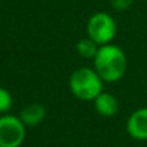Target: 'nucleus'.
<instances>
[{"label": "nucleus", "mask_w": 147, "mask_h": 147, "mask_svg": "<svg viewBox=\"0 0 147 147\" xmlns=\"http://www.w3.org/2000/svg\"><path fill=\"white\" fill-rule=\"evenodd\" d=\"M131 4H133V0H111L112 8L120 12L129 9Z\"/></svg>", "instance_id": "obj_10"}, {"label": "nucleus", "mask_w": 147, "mask_h": 147, "mask_svg": "<svg viewBox=\"0 0 147 147\" xmlns=\"http://www.w3.org/2000/svg\"><path fill=\"white\" fill-rule=\"evenodd\" d=\"M46 117V108L39 103H31L25 106L20 112V119L25 126H36Z\"/></svg>", "instance_id": "obj_7"}, {"label": "nucleus", "mask_w": 147, "mask_h": 147, "mask_svg": "<svg viewBox=\"0 0 147 147\" xmlns=\"http://www.w3.org/2000/svg\"><path fill=\"white\" fill-rule=\"evenodd\" d=\"M69 89L76 98L90 102L103 91V80L95 69L80 68L70 76Z\"/></svg>", "instance_id": "obj_2"}, {"label": "nucleus", "mask_w": 147, "mask_h": 147, "mask_svg": "<svg viewBox=\"0 0 147 147\" xmlns=\"http://www.w3.org/2000/svg\"><path fill=\"white\" fill-rule=\"evenodd\" d=\"M26 136L25 124L12 115L0 117V147H20Z\"/></svg>", "instance_id": "obj_4"}, {"label": "nucleus", "mask_w": 147, "mask_h": 147, "mask_svg": "<svg viewBox=\"0 0 147 147\" xmlns=\"http://www.w3.org/2000/svg\"><path fill=\"white\" fill-rule=\"evenodd\" d=\"M87 34L98 46L108 45L116 35V22L113 17L104 12L94 13L87 22Z\"/></svg>", "instance_id": "obj_3"}, {"label": "nucleus", "mask_w": 147, "mask_h": 147, "mask_svg": "<svg viewBox=\"0 0 147 147\" xmlns=\"http://www.w3.org/2000/svg\"><path fill=\"white\" fill-rule=\"evenodd\" d=\"M94 106L96 112L103 117H112L119 111V102L112 94L102 91L94 99Z\"/></svg>", "instance_id": "obj_6"}, {"label": "nucleus", "mask_w": 147, "mask_h": 147, "mask_svg": "<svg viewBox=\"0 0 147 147\" xmlns=\"http://www.w3.org/2000/svg\"><path fill=\"white\" fill-rule=\"evenodd\" d=\"M126 131L137 141H147V107L137 109L129 116Z\"/></svg>", "instance_id": "obj_5"}, {"label": "nucleus", "mask_w": 147, "mask_h": 147, "mask_svg": "<svg viewBox=\"0 0 147 147\" xmlns=\"http://www.w3.org/2000/svg\"><path fill=\"white\" fill-rule=\"evenodd\" d=\"M77 52L85 59H94L98 52V45L91 38H82L77 42Z\"/></svg>", "instance_id": "obj_8"}, {"label": "nucleus", "mask_w": 147, "mask_h": 147, "mask_svg": "<svg viewBox=\"0 0 147 147\" xmlns=\"http://www.w3.org/2000/svg\"><path fill=\"white\" fill-rule=\"evenodd\" d=\"M128 68L126 55L115 45H103L94 57V69L106 82H116L124 77Z\"/></svg>", "instance_id": "obj_1"}, {"label": "nucleus", "mask_w": 147, "mask_h": 147, "mask_svg": "<svg viewBox=\"0 0 147 147\" xmlns=\"http://www.w3.org/2000/svg\"><path fill=\"white\" fill-rule=\"evenodd\" d=\"M13 99L11 92L4 87H0V113H7L11 109Z\"/></svg>", "instance_id": "obj_9"}]
</instances>
